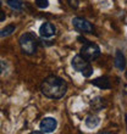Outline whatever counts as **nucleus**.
Here are the masks:
<instances>
[{"label":"nucleus","instance_id":"obj_3","mask_svg":"<svg viewBox=\"0 0 127 134\" xmlns=\"http://www.w3.org/2000/svg\"><path fill=\"white\" fill-rule=\"evenodd\" d=\"M71 65L73 67L75 71H77L80 73H82L86 78L91 77L93 74V67L91 66L88 60H86L83 56L81 55H76L71 61Z\"/></svg>","mask_w":127,"mask_h":134},{"label":"nucleus","instance_id":"obj_14","mask_svg":"<svg viewBox=\"0 0 127 134\" xmlns=\"http://www.w3.org/2000/svg\"><path fill=\"white\" fill-rule=\"evenodd\" d=\"M35 5L39 9H46L49 6V1L48 0H35Z\"/></svg>","mask_w":127,"mask_h":134},{"label":"nucleus","instance_id":"obj_5","mask_svg":"<svg viewBox=\"0 0 127 134\" xmlns=\"http://www.w3.org/2000/svg\"><path fill=\"white\" fill-rule=\"evenodd\" d=\"M72 25H73L75 29L81 33H93L94 32V26L88 22L87 20L82 17H75L72 20Z\"/></svg>","mask_w":127,"mask_h":134},{"label":"nucleus","instance_id":"obj_1","mask_svg":"<svg viewBox=\"0 0 127 134\" xmlns=\"http://www.w3.org/2000/svg\"><path fill=\"white\" fill-rule=\"evenodd\" d=\"M40 92L49 99H61L67 92V83L57 76H49L40 84Z\"/></svg>","mask_w":127,"mask_h":134},{"label":"nucleus","instance_id":"obj_19","mask_svg":"<svg viewBox=\"0 0 127 134\" xmlns=\"http://www.w3.org/2000/svg\"><path fill=\"white\" fill-rule=\"evenodd\" d=\"M125 118H126V123H127V115H125Z\"/></svg>","mask_w":127,"mask_h":134},{"label":"nucleus","instance_id":"obj_6","mask_svg":"<svg viewBox=\"0 0 127 134\" xmlns=\"http://www.w3.org/2000/svg\"><path fill=\"white\" fill-rule=\"evenodd\" d=\"M57 127V122L54 117H44L40 123H39V128L43 133H51L56 129Z\"/></svg>","mask_w":127,"mask_h":134},{"label":"nucleus","instance_id":"obj_16","mask_svg":"<svg viewBox=\"0 0 127 134\" xmlns=\"http://www.w3.org/2000/svg\"><path fill=\"white\" fill-rule=\"evenodd\" d=\"M6 68V62L5 61H0V73H3V71Z\"/></svg>","mask_w":127,"mask_h":134},{"label":"nucleus","instance_id":"obj_4","mask_svg":"<svg viewBox=\"0 0 127 134\" xmlns=\"http://www.w3.org/2000/svg\"><path fill=\"white\" fill-rule=\"evenodd\" d=\"M80 55L83 56L86 60L91 61L97 60L99 56H100V48H99L95 43H91V42H86L83 44V46L81 48V51H80Z\"/></svg>","mask_w":127,"mask_h":134},{"label":"nucleus","instance_id":"obj_11","mask_svg":"<svg viewBox=\"0 0 127 134\" xmlns=\"http://www.w3.org/2000/svg\"><path fill=\"white\" fill-rule=\"evenodd\" d=\"M86 126L88 128H95L99 124V117L94 116V115H89L87 118H86Z\"/></svg>","mask_w":127,"mask_h":134},{"label":"nucleus","instance_id":"obj_8","mask_svg":"<svg viewBox=\"0 0 127 134\" xmlns=\"http://www.w3.org/2000/svg\"><path fill=\"white\" fill-rule=\"evenodd\" d=\"M91 84L95 85L100 89H110L111 88V82H110V78L104 76V77H99L94 81H91Z\"/></svg>","mask_w":127,"mask_h":134},{"label":"nucleus","instance_id":"obj_13","mask_svg":"<svg viewBox=\"0 0 127 134\" xmlns=\"http://www.w3.org/2000/svg\"><path fill=\"white\" fill-rule=\"evenodd\" d=\"M6 4L14 10H21L23 6V3L21 0H6Z\"/></svg>","mask_w":127,"mask_h":134},{"label":"nucleus","instance_id":"obj_15","mask_svg":"<svg viewBox=\"0 0 127 134\" xmlns=\"http://www.w3.org/2000/svg\"><path fill=\"white\" fill-rule=\"evenodd\" d=\"M68 4H70V6L73 7V9H77L78 7V0H68Z\"/></svg>","mask_w":127,"mask_h":134},{"label":"nucleus","instance_id":"obj_2","mask_svg":"<svg viewBox=\"0 0 127 134\" xmlns=\"http://www.w3.org/2000/svg\"><path fill=\"white\" fill-rule=\"evenodd\" d=\"M20 46H21L22 51L27 55H34L37 53V48H38V40L35 38L33 33H23L18 39Z\"/></svg>","mask_w":127,"mask_h":134},{"label":"nucleus","instance_id":"obj_10","mask_svg":"<svg viewBox=\"0 0 127 134\" xmlns=\"http://www.w3.org/2000/svg\"><path fill=\"white\" fill-rule=\"evenodd\" d=\"M91 105H92L93 110H95V111H100V110H103L104 107H105L106 104H105V100L103 99V98H95V99L91 102Z\"/></svg>","mask_w":127,"mask_h":134},{"label":"nucleus","instance_id":"obj_20","mask_svg":"<svg viewBox=\"0 0 127 134\" xmlns=\"http://www.w3.org/2000/svg\"><path fill=\"white\" fill-rule=\"evenodd\" d=\"M0 5H1V1H0Z\"/></svg>","mask_w":127,"mask_h":134},{"label":"nucleus","instance_id":"obj_18","mask_svg":"<svg viewBox=\"0 0 127 134\" xmlns=\"http://www.w3.org/2000/svg\"><path fill=\"white\" fill-rule=\"evenodd\" d=\"M78 40H81V43H83V44H84L86 42H88V40H87V39H84V38H82V37H78Z\"/></svg>","mask_w":127,"mask_h":134},{"label":"nucleus","instance_id":"obj_7","mask_svg":"<svg viewBox=\"0 0 127 134\" xmlns=\"http://www.w3.org/2000/svg\"><path fill=\"white\" fill-rule=\"evenodd\" d=\"M55 33H56V27L50 22L43 23L39 28V34L42 35L43 38H50V37L55 35Z\"/></svg>","mask_w":127,"mask_h":134},{"label":"nucleus","instance_id":"obj_9","mask_svg":"<svg viewBox=\"0 0 127 134\" xmlns=\"http://www.w3.org/2000/svg\"><path fill=\"white\" fill-rule=\"evenodd\" d=\"M114 65H115V67H117L121 71L125 70V67H126V57H125V55L120 50H116L115 59H114Z\"/></svg>","mask_w":127,"mask_h":134},{"label":"nucleus","instance_id":"obj_17","mask_svg":"<svg viewBox=\"0 0 127 134\" xmlns=\"http://www.w3.org/2000/svg\"><path fill=\"white\" fill-rule=\"evenodd\" d=\"M5 18H6V15H5V12H4V11H1V10H0V22H1V21H4Z\"/></svg>","mask_w":127,"mask_h":134},{"label":"nucleus","instance_id":"obj_12","mask_svg":"<svg viewBox=\"0 0 127 134\" xmlns=\"http://www.w3.org/2000/svg\"><path fill=\"white\" fill-rule=\"evenodd\" d=\"M15 29H16V26L15 25H9L6 26L5 28H3L0 31V37L4 38V37H7V35L12 34V32H15Z\"/></svg>","mask_w":127,"mask_h":134}]
</instances>
